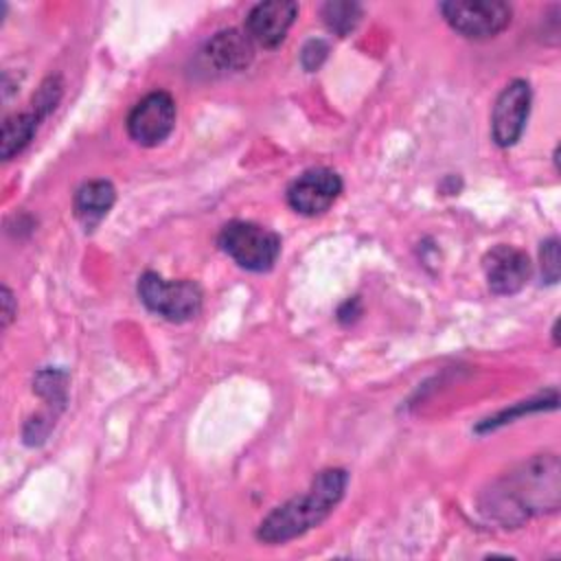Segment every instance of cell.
I'll list each match as a JSON object with an SVG mask.
<instances>
[{"label":"cell","instance_id":"12","mask_svg":"<svg viewBox=\"0 0 561 561\" xmlns=\"http://www.w3.org/2000/svg\"><path fill=\"white\" fill-rule=\"evenodd\" d=\"M114 202H116V188L112 182L90 180L77 188L72 204H75L77 217L85 226H92L107 215V210L114 206Z\"/></svg>","mask_w":561,"mask_h":561},{"label":"cell","instance_id":"15","mask_svg":"<svg viewBox=\"0 0 561 561\" xmlns=\"http://www.w3.org/2000/svg\"><path fill=\"white\" fill-rule=\"evenodd\" d=\"M66 383H68L66 373L55 370V368H46V370H39L35 375L33 390L39 397H44L48 403L61 408L66 403Z\"/></svg>","mask_w":561,"mask_h":561},{"label":"cell","instance_id":"13","mask_svg":"<svg viewBox=\"0 0 561 561\" xmlns=\"http://www.w3.org/2000/svg\"><path fill=\"white\" fill-rule=\"evenodd\" d=\"M39 121L42 118L33 110L11 114V116L4 118L2 131H0V156H2V160H11L13 156H18L33 140V136L39 127Z\"/></svg>","mask_w":561,"mask_h":561},{"label":"cell","instance_id":"5","mask_svg":"<svg viewBox=\"0 0 561 561\" xmlns=\"http://www.w3.org/2000/svg\"><path fill=\"white\" fill-rule=\"evenodd\" d=\"M445 22L469 39H489L511 24L513 9L502 0H449L440 2Z\"/></svg>","mask_w":561,"mask_h":561},{"label":"cell","instance_id":"8","mask_svg":"<svg viewBox=\"0 0 561 561\" xmlns=\"http://www.w3.org/2000/svg\"><path fill=\"white\" fill-rule=\"evenodd\" d=\"M342 193V178L324 167L300 173L287 186V204L307 217H316L331 208Z\"/></svg>","mask_w":561,"mask_h":561},{"label":"cell","instance_id":"2","mask_svg":"<svg viewBox=\"0 0 561 561\" xmlns=\"http://www.w3.org/2000/svg\"><path fill=\"white\" fill-rule=\"evenodd\" d=\"M348 484V473L344 469L331 467L320 471L311 486L276 506L256 528V539L263 543H285L316 528L320 522L329 517V513L337 506Z\"/></svg>","mask_w":561,"mask_h":561},{"label":"cell","instance_id":"7","mask_svg":"<svg viewBox=\"0 0 561 561\" xmlns=\"http://www.w3.org/2000/svg\"><path fill=\"white\" fill-rule=\"evenodd\" d=\"M530 112V85L513 79L495 99L491 114V136L497 147H513L526 127Z\"/></svg>","mask_w":561,"mask_h":561},{"label":"cell","instance_id":"16","mask_svg":"<svg viewBox=\"0 0 561 561\" xmlns=\"http://www.w3.org/2000/svg\"><path fill=\"white\" fill-rule=\"evenodd\" d=\"M557 401H559V397H557V390L552 388L548 394H541V397H537V399H533V401H522V403L515 405L513 410H504V412L495 414L493 419H486L482 425H478V430H480V432H482V430H493V427H497V425H502V423H508V421H513L515 416L526 414V412L546 410V408L554 410V408H557Z\"/></svg>","mask_w":561,"mask_h":561},{"label":"cell","instance_id":"10","mask_svg":"<svg viewBox=\"0 0 561 561\" xmlns=\"http://www.w3.org/2000/svg\"><path fill=\"white\" fill-rule=\"evenodd\" d=\"M296 15L298 4L291 0L259 2L250 9L243 31L254 44L263 48H276L287 37V31L294 24Z\"/></svg>","mask_w":561,"mask_h":561},{"label":"cell","instance_id":"3","mask_svg":"<svg viewBox=\"0 0 561 561\" xmlns=\"http://www.w3.org/2000/svg\"><path fill=\"white\" fill-rule=\"evenodd\" d=\"M219 248L243 270L267 272L280 254V237L254 221H228L217 237Z\"/></svg>","mask_w":561,"mask_h":561},{"label":"cell","instance_id":"18","mask_svg":"<svg viewBox=\"0 0 561 561\" xmlns=\"http://www.w3.org/2000/svg\"><path fill=\"white\" fill-rule=\"evenodd\" d=\"M539 261H541V276L546 283L554 285L559 280V272H561V263H559V239L550 237L541 243L539 250Z\"/></svg>","mask_w":561,"mask_h":561},{"label":"cell","instance_id":"1","mask_svg":"<svg viewBox=\"0 0 561 561\" xmlns=\"http://www.w3.org/2000/svg\"><path fill=\"white\" fill-rule=\"evenodd\" d=\"M561 502V465L554 454H539L497 478L480 497V511L500 524H522L552 513Z\"/></svg>","mask_w":561,"mask_h":561},{"label":"cell","instance_id":"6","mask_svg":"<svg viewBox=\"0 0 561 561\" xmlns=\"http://www.w3.org/2000/svg\"><path fill=\"white\" fill-rule=\"evenodd\" d=\"M127 134L142 147L160 145L175 127V101L169 92L156 90L142 96L127 114Z\"/></svg>","mask_w":561,"mask_h":561},{"label":"cell","instance_id":"19","mask_svg":"<svg viewBox=\"0 0 561 561\" xmlns=\"http://www.w3.org/2000/svg\"><path fill=\"white\" fill-rule=\"evenodd\" d=\"M327 53H329V44H327L324 39H320V37L309 39V42L302 46V50H300V64H302V68H305L307 72L318 70V68L324 64Z\"/></svg>","mask_w":561,"mask_h":561},{"label":"cell","instance_id":"9","mask_svg":"<svg viewBox=\"0 0 561 561\" xmlns=\"http://www.w3.org/2000/svg\"><path fill=\"white\" fill-rule=\"evenodd\" d=\"M489 289L497 296H511L519 291L530 278V259L526 252L513 245H495L482 259Z\"/></svg>","mask_w":561,"mask_h":561},{"label":"cell","instance_id":"14","mask_svg":"<svg viewBox=\"0 0 561 561\" xmlns=\"http://www.w3.org/2000/svg\"><path fill=\"white\" fill-rule=\"evenodd\" d=\"M322 20L327 28L340 37L348 35L362 20V7L351 0H333L322 4Z\"/></svg>","mask_w":561,"mask_h":561},{"label":"cell","instance_id":"4","mask_svg":"<svg viewBox=\"0 0 561 561\" xmlns=\"http://www.w3.org/2000/svg\"><path fill=\"white\" fill-rule=\"evenodd\" d=\"M140 302L169 322L193 320L202 311V289L193 280H167L156 272H145L138 278Z\"/></svg>","mask_w":561,"mask_h":561},{"label":"cell","instance_id":"11","mask_svg":"<svg viewBox=\"0 0 561 561\" xmlns=\"http://www.w3.org/2000/svg\"><path fill=\"white\" fill-rule=\"evenodd\" d=\"M204 55L217 70H245L254 57V42L245 35V31L226 28L208 39Z\"/></svg>","mask_w":561,"mask_h":561},{"label":"cell","instance_id":"17","mask_svg":"<svg viewBox=\"0 0 561 561\" xmlns=\"http://www.w3.org/2000/svg\"><path fill=\"white\" fill-rule=\"evenodd\" d=\"M61 79L59 77H48L42 81V85L37 88V92L33 94V101H31V110L44 121L59 103L61 99Z\"/></svg>","mask_w":561,"mask_h":561},{"label":"cell","instance_id":"20","mask_svg":"<svg viewBox=\"0 0 561 561\" xmlns=\"http://www.w3.org/2000/svg\"><path fill=\"white\" fill-rule=\"evenodd\" d=\"M0 305H2V327L7 329V327L11 324V320L15 318V313H18V302H15V298H13V291H11L7 285H2Z\"/></svg>","mask_w":561,"mask_h":561}]
</instances>
